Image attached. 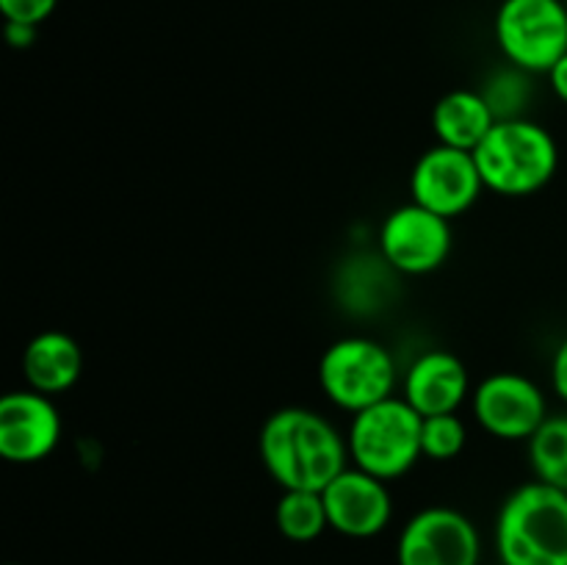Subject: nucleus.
<instances>
[{
    "instance_id": "nucleus-20",
    "label": "nucleus",
    "mask_w": 567,
    "mask_h": 565,
    "mask_svg": "<svg viewBox=\"0 0 567 565\" xmlns=\"http://www.w3.org/2000/svg\"><path fill=\"white\" fill-rule=\"evenodd\" d=\"M59 0H0L6 22H22V25H42L55 11Z\"/></svg>"
},
{
    "instance_id": "nucleus-14",
    "label": "nucleus",
    "mask_w": 567,
    "mask_h": 565,
    "mask_svg": "<svg viewBox=\"0 0 567 565\" xmlns=\"http://www.w3.org/2000/svg\"><path fill=\"white\" fill-rule=\"evenodd\" d=\"M83 371L81 343L64 330H42L22 349V377L25 386L39 393H66Z\"/></svg>"
},
{
    "instance_id": "nucleus-23",
    "label": "nucleus",
    "mask_w": 567,
    "mask_h": 565,
    "mask_svg": "<svg viewBox=\"0 0 567 565\" xmlns=\"http://www.w3.org/2000/svg\"><path fill=\"white\" fill-rule=\"evenodd\" d=\"M546 75H548V86H551V92L567 105V53L546 72Z\"/></svg>"
},
{
    "instance_id": "nucleus-12",
    "label": "nucleus",
    "mask_w": 567,
    "mask_h": 565,
    "mask_svg": "<svg viewBox=\"0 0 567 565\" xmlns=\"http://www.w3.org/2000/svg\"><path fill=\"white\" fill-rule=\"evenodd\" d=\"M61 430L59 408L48 393L22 388L0 399V454L9 463L31 465L50 458Z\"/></svg>"
},
{
    "instance_id": "nucleus-7",
    "label": "nucleus",
    "mask_w": 567,
    "mask_h": 565,
    "mask_svg": "<svg viewBox=\"0 0 567 565\" xmlns=\"http://www.w3.org/2000/svg\"><path fill=\"white\" fill-rule=\"evenodd\" d=\"M452 219L413 199L393 208L377 233V253L396 275L408 277L441 269L452 255Z\"/></svg>"
},
{
    "instance_id": "nucleus-3",
    "label": "nucleus",
    "mask_w": 567,
    "mask_h": 565,
    "mask_svg": "<svg viewBox=\"0 0 567 565\" xmlns=\"http://www.w3.org/2000/svg\"><path fill=\"white\" fill-rule=\"evenodd\" d=\"M474 158L487 192L498 197H532L557 175L559 144L548 127L529 116L504 120L474 150Z\"/></svg>"
},
{
    "instance_id": "nucleus-24",
    "label": "nucleus",
    "mask_w": 567,
    "mask_h": 565,
    "mask_svg": "<svg viewBox=\"0 0 567 565\" xmlns=\"http://www.w3.org/2000/svg\"><path fill=\"white\" fill-rule=\"evenodd\" d=\"M565 6H567V0H565Z\"/></svg>"
},
{
    "instance_id": "nucleus-17",
    "label": "nucleus",
    "mask_w": 567,
    "mask_h": 565,
    "mask_svg": "<svg viewBox=\"0 0 567 565\" xmlns=\"http://www.w3.org/2000/svg\"><path fill=\"white\" fill-rule=\"evenodd\" d=\"M535 480L567 491V413H554L526 441Z\"/></svg>"
},
{
    "instance_id": "nucleus-9",
    "label": "nucleus",
    "mask_w": 567,
    "mask_h": 565,
    "mask_svg": "<svg viewBox=\"0 0 567 565\" xmlns=\"http://www.w3.org/2000/svg\"><path fill=\"white\" fill-rule=\"evenodd\" d=\"M480 557L476 524L446 504L419 510L399 532L396 565H480Z\"/></svg>"
},
{
    "instance_id": "nucleus-11",
    "label": "nucleus",
    "mask_w": 567,
    "mask_h": 565,
    "mask_svg": "<svg viewBox=\"0 0 567 565\" xmlns=\"http://www.w3.org/2000/svg\"><path fill=\"white\" fill-rule=\"evenodd\" d=\"M330 530L352 541H365L385 532L393 518V496L388 482L358 465H347L321 491Z\"/></svg>"
},
{
    "instance_id": "nucleus-5",
    "label": "nucleus",
    "mask_w": 567,
    "mask_h": 565,
    "mask_svg": "<svg viewBox=\"0 0 567 565\" xmlns=\"http://www.w3.org/2000/svg\"><path fill=\"white\" fill-rule=\"evenodd\" d=\"M424 415L410 408L404 397L382 399L352 415L347 430L349 460L358 469L391 482L415 469L421 452Z\"/></svg>"
},
{
    "instance_id": "nucleus-22",
    "label": "nucleus",
    "mask_w": 567,
    "mask_h": 565,
    "mask_svg": "<svg viewBox=\"0 0 567 565\" xmlns=\"http://www.w3.org/2000/svg\"><path fill=\"white\" fill-rule=\"evenodd\" d=\"M37 25H22V22H6V42L11 44V48H31L33 42H37Z\"/></svg>"
},
{
    "instance_id": "nucleus-13",
    "label": "nucleus",
    "mask_w": 567,
    "mask_h": 565,
    "mask_svg": "<svg viewBox=\"0 0 567 565\" xmlns=\"http://www.w3.org/2000/svg\"><path fill=\"white\" fill-rule=\"evenodd\" d=\"M471 391L468 366L449 349H426L402 374L404 402L421 415L460 413Z\"/></svg>"
},
{
    "instance_id": "nucleus-10",
    "label": "nucleus",
    "mask_w": 567,
    "mask_h": 565,
    "mask_svg": "<svg viewBox=\"0 0 567 565\" xmlns=\"http://www.w3.org/2000/svg\"><path fill=\"white\" fill-rule=\"evenodd\" d=\"M485 192L474 153L432 144L410 170V199L446 219H457L474 208Z\"/></svg>"
},
{
    "instance_id": "nucleus-18",
    "label": "nucleus",
    "mask_w": 567,
    "mask_h": 565,
    "mask_svg": "<svg viewBox=\"0 0 567 565\" xmlns=\"http://www.w3.org/2000/svg\"><path fill=\"white\" fill-rule=\"evenodd\" d=\"M532 72L520 70L515 64H504L493 70L491 75L482 81L480 94L485 103L491 105L496 122L504 120H524L526 109L535 100V81Z\"/></svg>"
},
{
    "instance_id": "nucleus-2",
    "label": "nucleus",
    "mask_w": 567,
    "mask_h": 565,
    "mask_svg": "<svg viewBox=\"0 0 567 565\" xmlns=\"http://www.w3.org/2000/svg\"><path fill=\"white\" fill-rule=\"evenodd\" d=\"M502 565H567V491L540 480L524 482L496 515Z\"/></svg>"
},
{
    "instance_id": "nucleus-8",
    "label": "nucleus",
    "mask_w": 567,
    "mask_h": 565,
    "mask_svg": "<svg viewBox=\"0 0 567 565\" xmlns=\"http://www.w3.org/2000/svg\"><path fill=\"white\" fill-rule=\"evenodd\" d=\"M471 415L498 441H529L548 419L543 388L520 371H493L471 391Z\"/></svg>"
},
{
    "instance_id": "nucleus-15",
    "label": "nucleus",
    "mask_w": 567,
    "mask_h": 565,
    "mask_svg": "<svg viewBox=\"0 0 567 565\" xmlns=\"http://www.w3.org/2000/svg\"><path fill=\"white\" fill-rule=\"evenodd\" d=\"M430 122L437 144L474 153L493 131L496 116L480 89H452L432 105Z\"/></svg>"
},
{
    "instance_id": "nucleus-1",
    "label": "nucleus",
    "mask_w": 567,
    "mask_h": 565,
    "mask_svg": "<svg viewBox=\"0 0 567 565\" xmlns=\"http://www.w3.org/2000/svg\"><path fill=\"white\" fill-rule=\"evenodd\" d=\"M258 452L282 491H324L349 465L347 435L319 410L299 404L266 415Z\"/></svg>"
},
{
    "instance_id": "nucleus-21",
    "label": "nucleus",
    "mask_w": 567,
    "mask_h": 565,
    "mask_svg": "<svg viewBox=\"0 0 567 565\" xmlns=\"http://www.w3.org/2000/svg\"><path fill=\"white\" fill-rule=\"evenodd\" d=\"M551 388L559 399L567 404V336L554 349L551 358Z\"/></svg>"
},
{
    "instance_id": "nucleus-19",
    "label": "nucleus",
    "mask_w": 567,
    "mask_h": 565,
    "mask_svg": "<svg viewBox=\"0 0 567 565\" xmlns=\"http://www.w3.org/2000/svg\"><path fill=\"white\" fill-rule=\"evenodd\" d=\"M468 443V424L460 413L424 415L421 424V452L426 460L446 463V460L460 458V452Z\"/></svg>"
},
{
    "instance_id": "nucleus-6",
    "label": "nucleus",
    "mask_w": 567,
    "mask_h": 565,
    "mask_svg": "<svg viewBox=\"0 0 567 565\" xmlns=\"http://www.w3.org/2000/svg\"><path fill=\"white\" fill-rule=\"evenodd\" d=\"M493 37L507 64L546 75L567 53L565 0H502Z\"/></svg>"
},
{
    "instance_id": "nucleus-4",
    "label": "nucleus",
    "mask_w": 567,
    "mask_h": 565,
    "mask_svg": "<svg viewBox=\"0 0 567 565\" xmlns=\"http://www.w3.org/2000/svg\"><path fill=\"white\" fill-rule=\"evenodd\" d=\"M319 388L327 402L360 413L382 399L396 397L399 366L391 349L369 336H343L319 358Z\"/></svg>"
},
{
    "instance_id": "nucleus-16",
    "label": "nucleus",
    "mask_w": 567,
    "mask_h": 565,
    "mask_svg": "<svg viewBox=\"0 0 567 565\" xmlns=\"http://www.w3.org/2000/svg\"><path fill=\"white\" fill-rule=\"evenodd\" d=\"M275 526L291 543L319 541L330 530L321 491H282L275 507Z\"/></svg>"
}]
</instances>
